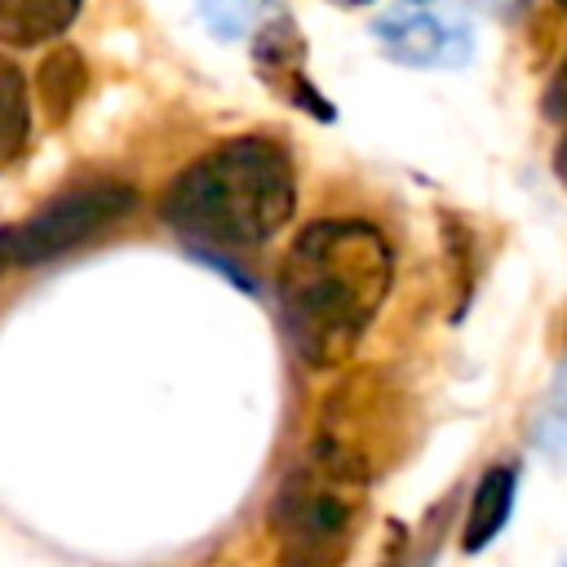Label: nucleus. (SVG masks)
<instances>
[{"instance_id": "f257e3e1", "label": "nucleus", "mask_w": 567, "mask_h": 567, "mask_svg": "<svg viewBox=\"0 0 567 567\" xmlns=\"http://www.w3.org/2000/svg\"><path fill=\"white\" fill-rule=\"evenodd\" d=\"M394 284L385 235L354 217L310 221L279 266L284 332L306 363L346 359Z\"/></svg>"}, {"instance_id": "f03ea898", "label": "nucleus", "mask_w": 567, "mask_h": 567, "mask_svg": "<svg viewBox=\"0 0 567 567\" xmlns=\"http://www.w3.org/2000/svg\"><path fill=\"white\" fill-rule=\"evenodd\" d=\"M297 204L292 159L270 137H230L190 159L159 195V217L190 244L244 252L266 244Z\"/></svg>"}, {"instance_id": "7ed1b4c3", "label": "nucleus", "mask_w": 567, "mask_h": 567, "mask_svg": "<svg viewBox=\"0 0 567 567\" xmlns=\"http://www.w3.org/2000/svg\"><path fill=\"white\" fill-rule=\"evenodd\" d=\"M363 483L359 452L337 439H319L310 465L292 470L270 505V523L284 540V567H323L341 554V540L354 518L350 487Z\"/></svg>"}, {"instance_id": "20e7f679", "label": "nucleus", "mask_w": 567, "mask_h": 567, "mask_svg": "<svg viewBox=\"0 0 567 567\" xmlns=\"http://www.w3.org/2000/svg\"><path fill=\"white\" fill-rule=\"evenodd\" d=\"M137 208V190L124 182H89V186H71L62 195H53L49 204H40L18 230H13V261L22 266H40L53 257H66L93 239H102L106 230H115L120 221H128Z\"/></svg>"}, {"instance_id": "39448f33", "label": "nucleus", "mask_w": 567, "mask_h": 567, "mask_svg": "<svg viewBox=\"0 0 567 567\" xmlns=\"http://www.w3.org/2000/svg\"><path fill=\"white\" fill-rule=\"evenodd\" d=\"M372 31L377 44L408 66H456L470 58V22L439 9V0H403Z\"/></svg>"}, {"instance_id": "423d86ee", "label": "nucleus", "mask_w": 567, "mask_h": 567, "mask_svg": "<svg viewBox=\"0 0 567 567\" xmlns=\"http://www.w3.org/2000/svg\"><path fill=\"white\" fill-rule=\"evenodd\" d=\"M514 487H518V470L514 465L483 470V478H478V487L470 496L465 523H461V549L465 554H478L501 536V527L509 523V509H514Z\"/></svg>"}, {"instance_id": "0eeeda50", "label": "nucleus", "mask_w": 567, "mask_h": 567, "mask_svg": "<svg viewBox=\"0 0 567 567\" xmlns=\"http://www.w3.org/2000/svg\"><path fill=\"white\" fill-rule=\"evenodd\" d=\"M80 18V0H0V44L31 49L58 40Z\"/></svg>"}, {"instance_id": "6e6552de", "label": "nucleus", "mask_w": 567, "mask_h": 567, "mask_svg": "<svg viewBox=\"0 0 567 567\" xmlns=\"http://www.w3.org/2000/svg\"><path fill=\"white\" fill-rule=\"evenodd\" d=\"M89 89V66L84 58L71 49V44H58L44 62H40V75H35V93H40V106L49 115V124H66L71 111L80 106Z\"/></svg>"}, {"instance_id": "1a4fd4ad", "label": "nucleus", "mask_w": 567, "mask_h": 567, "mask_svg": "<svg viewBox=\"0 0 567 567\" xmlns=\"http://www.w3.org/2000/svg\"><path fill=\"white\" fill-rule=\"evenodd\" d=\"M27 137H31L27 80H22V71L9 58H0V173L22 159Z\"/></svg>"}, {"instance_id": "9d476101", "label": "nucleus", "mask_w": 567, "mask_h": 567, "mask_svg": "<svg viewBox=\"0 0 567 567\" xmlns=\"http://www.w3.org/2000/svg\"><path fill=\"white\" fill-rule=\"evenodd\" d=\"M549 115L567 120V62H563V75H558V84L549 89Z\"/></svg>"}, {"instance_id": "9b49d317", "label": "nucleus", "mask_w": 567, "mask_h": 567, "mask_svg": "<svg viewBox=\"0 0 567 567\" xmlns=\"http://www.w3.org/2000/svg\"><path fill=\"white\" fill-rule=\"evenodd\" d=\"M554 173H558V182L567 186V133H563V142H558V155H554Z\"/></svg>"}, {"instance_id": "f8f14e48", "label": "nucleus", "mask_w": 567, "mask_h": 567, "mask_svg": "<svg viewBox=\"0 0 567 567\" xmlns=\"http://www.w3.org/2000/svg\"><path fill=\"white\" fill-rule=\"evenodd\" d=\"M9 257H13V230H0V270L9 266Z\"/></svg>"}, {"instance_id": "ddd939ff", "label": "nucleus", "mask_w": 567, "mask_h": 567, "mask_svg": "<svg viewBox=\"0 0 567 567\" xmlns=\"http://www.w3.org/2000/svg\"><path fill=\"white\" fill-rule=\"evenodd\" d=\"M350 4H368V0H350Z\"/></svg>"}, {"instance_id": "4468645a", "label": "nucleus", "mask_w": 567, "mask_h": 567, "mask_svg": "<svg viewBox=\"0 0 567 567\" xmlns=\"http://www.w3.org/2000/svg\"><path fill=\"white\" fill-rule=\"evenodd\" d=\"M558 4H563V9H567V0H558Z\"/></svg>"}, {"instance_id": "2eb2a0df", "label": "nucleus", "mask_w": 567, "mask_h": 567, "mask_svg": "<svg viewBox=\"0 0 567 567\" xmlns=\"http://www.w3.org/2000/svg\"><path fill=\"white\" fill-rule=\"evenodd\" d=\"M509 4H514V0H509Z\"/></svg>"}]
</instances>
